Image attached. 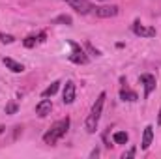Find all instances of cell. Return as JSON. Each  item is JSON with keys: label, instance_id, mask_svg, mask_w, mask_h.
I'll return each instance as SVG.
<instances>
[{"label": "cell", "instance_id": "12", "mask_svg": "<svg viewBox=\"0 0 161 159\" xmlns=\"http://www.w3.org/2000/svg\"><path fill=\"white\" fill-rule=\"evenodd\" d=\"M120 97L124 99V101H137V99H139V96H137L133 90H127V88H122Z\"/></svg>", "mask_w": 161, "mask_h": 159}, {"label": "cell", "instance_id": "2", "mask_svg": "<svg viewBox=\"0 0 161 159\" xmlns=\"http://www.w3.org/2000/svg\"><path fill=\"white\" fill-rule=\"evenodd\" d=\"M105 97H107L105 92H101V94L97 96V99H96V103H94V107H92V111H90V114H88V118H86V131H88V133H96V129H97V122L101 118V111H103Z\"/></svg>", "mask_w": 161, "mask_h": 159}, {"label": "cell", "instance_id": "11", "mask_svg": "<svg viewBox=\"0 0 161 159\" xmlns=\"http://www.w3.org/2000/svg\"><path fill=\"white\" fill-rule=\"evenodd\" d=\"M4 66L9 68L13 73H23V71H25V66L19 64V62H15L13 58H4Z\"/></svg>", "mask_w": 161, "mask_h": 159}, {"label": "cell", "instance_id": "17", "mask_svg": "<svg viewBox=\"0 0 161 159\" xmlns=\"http://www.w3.org/2000/svg\"><path fill=\"white\" fill-rule=\"evenodd\" d=\"M0 41L9 45V43H13V41H15V38H13L11 34H4V32H0Z\"/></svg>", "mask_w": 161, "mask_h": 159}, {"label": "cell", "instance_id": "21", "mask_svg": "<svg viewBox=\"0 0 161 159\" xmlns=\"http://www.w3.org/2000/svg\"><path fill=\"white\" fill-rule=\"evenodd\" d=\"M97 156H99V150H94V152L90 154V157H97Z\"/></svg>", "mask_w": 161, "mask_h": 159}, {"label": "cell", "instance_id": "16", "mask_svg": "<svg viewBox=\"0 0 161 159\" xmlns=\"http://www.w3.org/2000/svg\"><path fill=\"white\" fill-rule=\"evenodd\" d=\"M38 41H40V38H36V36H28V38H25L23 45H25V47H28V49H32Z\"/></svg>", "mask_w": 161, "mask_h": 159}, {"label": "cell", "instance_id": "7", "mask_svg": "<svg viewBox=\"0 0 161 159\" xmlns=\"http://www.w3.org/2000/svg\"><path fill=\"white\" fill-rule=\"evenodd\" d=\"M75 82L73 80H68L66 84H64V92H62V101L66 103V105H71L73 101H75Z\"/></svg>", "mask_w": 161, "mask_h": 159}, {"label": "cell", "instance_id": "10", "mask_svg": "<svg viewBox=\"0 0 161 159\" xmlns=\"http://www.w3.org/2000/svg\"><path fill=\"white\" fill-rule=\"evenodd\" d=\"M152 140H154V125H146L144 133H142V144H141V148L148 150L150 144H152Z\"/></svg>", "mask_w": 161, "mask_h": 159}, {"label": "cell", "instance_id": "1", "mask_svg": "<svg viewBox=\"0 0 161 159\" xmlns=\"http://www.w3.org/2000/svg\"><path fill=\"white\" fill-rule=\"evenodd\" d=\"M68 129H69V118H62V120H58V122H54L53 127L43 135V142L45 144H56L68 133Z\"/></svg>", "mask_w": 161, "mask_h": 159}, {"label": "cell", "instance_id": "3", "mask_svg": "<svg viewBox=\"0 0 161 159\" xmlns=\"http://www.w3.org/2000/svg\"><path fill=\"white\" fill-rule=\"evenodd\" d=\"M66 4H69L77 13L80 15H86V13H90L92 9H94V6H92V2L90 0H64Z\"/></svg>", "mask_w": 161, "mask_h": 159}, {"label": "cell", "instance_id": "8", "mask_svg": "<svg viewBox=\"0 0 161 159\" xmlns=\"http://www.w3.org/2000/svg\"><path fill=\"white\" fill-rule=\"evenodd\" d=\"M141 82L144 84V97H148L156 90V77L150 73H144V75H141Z\"/></svg>", "mask_w": 161, "mask_h": 159}, {"label": "cell", "instance_id": "14", "mask_svg": "<svg viewBox=\"0 0 161 159\" xmlns=\"http://www.w3.org/2000/svg\"><path fill=\"white\" fill-rule=\"evenodd\" d=\"M58 86H60V82H58V80H54L49 88H45V90H43V94H41V96H43V97H53V96L58 92Z\"/></svg>", "mask_w": 161, "mask_h": 159}, {"label": "cell", "instance_id": "13", "mask_svg": "<svg viewBox=\"0 0 161 159\" xmlns=\"http://www.w3.org/2000/svg\"><path fill=\"white\" fill-rule=\"evenodd\" d=\"M113 140H114V144H125V142L129 140V135H127L125 131H116V133L113 135Z\"/></svg>", "mask_w": 161, "mask_h": 159}, {"label": "cell", "instance_id": "5", "mask_svg": "<svg viewBox=\"0 0 161 159\" xmlns=\"http://www.w3.org/2000/svg\"><path fill=\"white\" fill-rule=\"evenodd\" d=\"M96 17L99 19H109V17H116L118 15V6H101V8H94Z\"/></svg>", "mask_w": 161, "mask_h": 159}, {"label": "cell", "instance_id": "18", "mask_svg": "<svg viewBox=\"0 0 161 159\" xmlns=\"http://www.w3.org/2000/svg\"><path fill=\"white\" fill-rule=\"evenodd\" d=\"M15 112H17V103H13V101L8 103L6 105V114H15Z\"/></svg>", "mask_w": 161, "mask_h": 159}, {"label": "cell", "instance_id": "20", "mask_svg": "<svg viewBox=\"0 0 161 159\" xmlns=\"http://www.w3.org/2000/svg\"><path fill=\"white\" fill-rule=\"evenodd\" d=\"M135 154H137V148H131V150H129V152H127V154H124V156H122V157H124V159H127V157H133V156H135Z\"/></svg>", "mask_w": 161, "mask_h": 159}, {"label": "cell", "instance_id": "22", "mask_svg": "<svg viewBox=\"0 0 161 159\" xmlns=\"http://www.w3.org/2000/svg\"><path fill=\"white\" fill-rule=\"evenodd\" d=\"M159 123H161V111H159Z\"/></svg>", "mask_w": 161, "mask_h": 159}, {"label": "cell", "instance_id": "9", "mask_svg": "<svg viewBox=\"0 0 161 159\" xmlns=\"http://www.w3.org/2000/svg\"><path fill=\"white\" fill-rule=\"evenodd\" d=\"M51 111H53V103H51V99H41L40 103L36 105V114L40 116V118H45L47 114H51Z\"/></svg>", "mask_w": 161, "mask_h": 159}, {"label": "cell", "instance_id": "4", "mask_svg": "<svg viewBox=\"0 0 161 159\" xmlns=\"http://www.w3.org/2000/svg\"><path fill=\"white\" fill-rule=\"evenodd\" d=\"M69 47H71V54H69L71 62H75V64H88V56L84 54V51L75 41H69Z\"/></svg>", "mask_w": 161, "mask_h": 159}, {"label": "cell", "instance_id": "19", "mask_svg": "<svg viewBox=\"0 0 161 159\" xmlns=\"http://www.w3.org/2000/svg\"><path fill=\"white\" fill-rule=\"evenodd\" d=\"M86 51H88V52H92L94 56H99V51H97V49H94V47H92V43H86Z\"/></svg>", "mask_w": 161, "mask_h": 159}, {"label": "cell", "instance_id": "15", "mask_svg": "<svg viewBox=\"0 0 161 159\" xmlns=\"http://www.w3.org/2000/svg\"><path fill=\"white\" fill-rule=\"evenodd\" d=\"M53 23H54V25H66V26H71V25H73V19H71L69 15H58Z\"/></svg>", "mask_w": 161, "mask_h": 159}, {"label": "cell", "instance_id": "6", "mask_svg": "<svg viewBox=\"0 0 161 159\" xmlns=\"http://www.w3.org/2000/svg\"><path fill=\"white\" fill-rule=\"evenodd\" d=\"M133 34H135V36H141V38H154V36H156V28L144 26V25H141L139 21H135V23H133Z\"/></svg>", "mask_w": 161, "mask_h": 159}]
</instances>
